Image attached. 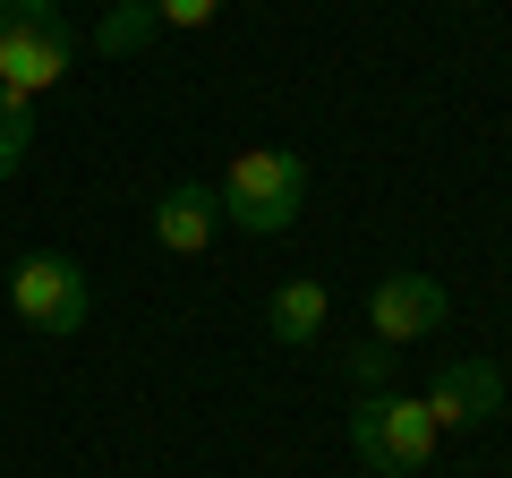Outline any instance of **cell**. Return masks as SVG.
Returning a JSON list of instances; mask_svg holds the SVG:
<instances>
[{
    "instance_id": "cell-1",
    "label": "cell",
    "mask_w": 512,
    "mask_h": 478,
    "mask_svg": "<svg viewBox=\"0 0 512 478\" xmlns=\"http://www.w3.org/2000/svg\"><path fill=\"white\" fill-rule=\"evenodd\" d=\"M222 222H239V231L274 239L299 222V205H308V163H299L291 146H239L231 163H222Z\"/></svg>"
},
{
    "instance_id": "cell-2",
    "label": "cell",
    "mask_w": 512,
    "mask_h": 478,
    "mask_svg": "<svg viewBox=\"0 0 512 478\" xmlns=\"http://www.w3.org/2000/svg\"><path fill=\"white\" fill-rule=\"evenodd\" d=\"M69 69H77V26L60 18V0H0V86L35 103Z\"/></svg>"
},
{
    "instance_id": "cell-3",
    "label": "cell",
    "mask_w": 512,
    "mask_h": 478,
    "mask_svg": "<svg viewBox=\"0 0 512 478\" xmlns=\"http://www.w3.org/2000/svg\"><path fill=\"white\" fill-rule=\"evenodd\" d=\"M436 444L444 436H436V419H427V402H402V393H359V402H350V453H359L376 478L427 470Z\"/></svg>"
},
{
    "instance_id": "cell-4",
    "label": "cell",
    "mask_w": 512,
    "mask_h": 478,
    "mask_svg": "<svg viewBox=\"0 0 512 478\" xmlns=\"http://www.w3.org/2000/svg\"><path fill=\"white\" fill-rule=\"evenodd\" d=\"M9 308H18L26 333L69 342V333H86V316H94V282H86L77 257H26L18 274H9Z\"/></svg>"
},
{
    "instance_id": "cell-5",
    "label": "cell",
    "mask_w": 512,
    "mask_h": 478,
    "mask_svg": "<svg viewBox=\"0 0 512 478\" xmlns=\"http://www.w3.org/2000/svg\"><path fill=\"white\" fill-rule=\"evenodd\" d=\"M453 316V299H444L436 274H384L376 291H367V325H376L384 350H402V342H427V333Z\"/></svg>"
},
{
    "instance_id": "cell-6",
    "label": "cell",
    "mask_w": 512,
    "mask_h": 478,
    "mask_svg": "<svg viewBox=\"0 0 512 478\" xmlns=\"http://www.w3.org/2000/svg\"><path fill=\"white\" fill-rule=\"evenodd\" d=\"M495 410H504V368H495V359H453V368L427 385V419H436V436H453V427H487Z\"/></svg>"
},
{
    "instance_id": "cell-7",
    "label": "cell",
    "mask_w": 512,
    "mask_h": 478,
    "mask_svg": "<svg viewBox=\"0 0 512 478\" xmlns=\"http://www.w3.org/2000/svg\"><path fill=\"white\" fill-rule=\"evenodd\" d=\"M222 231V197L205 180H180L154 197V248H171V257H205Z\"/></svg>"
},
{
    "instance_id": "cell-8",
    "label": "cell",
    "mask_w": 512,
    "mask_h": 478,
    "mask_svg": "<svg viewBox=\"0 0 512 478\" xmlns=\"http://www.w3.org/2000/svg\"><path fill=\"white\" fill-rule=\"evenodd\" d=\"M325 308H333V299H325V282H282V291L274 299H265V325H274V342H316V333H325Z\"/></svg>"
},
{
    "instance_id": "cell-9",
    "label": "cell",
    "mask_w": 512,
    "mask_h": 478,
    "mask_svg": "<svg viewBox=\"0 0 512 478\" xmlns=\"http://www.w3.org/2000/svg\"><path fill=\"white\" fill-rule=\"evenodd\" d=\"M146 35H154V0H120V9L94 26V60H128Z\"/></svg>"
},
{
    "instance_id": "cell-10",
    "label": "cell",
    "mask_w": 512,
    "mask_h": 478,
    "mask_svg": "<svg viewBox=\"0 0 512 478\" xmlns=\"http://www.w3.org/2000/svg\"><path fill=\"white\" fill-rule=\"evenodd\" d=\"M26 154H35V103L0 86V180H18Z\"/></svg>"
},
{
    "instance_id": "cell-11",
    "label": "cell",
    "mask_w": 512,
    "mask_h": 478,
    "mask_svg": "<svg viewBox=\"0 0 512 478\" xmlns=\"http://www.w3.org/2000/svg\"><path fill=\"white\" fill-rule=\"evenodd\" d=\"M384 376H393V350H384V342H367V350H350V385H367V393H376Z\"/></svg>"
},
{
    "instance_id": "cell-12",
    "label": "cell",
    "mask_w": 512,
    "mask_h": 478,
    "mask_svg": "<svg viewBox=\"0 0 512 478\" xmlns=\"http://www.w3.org/2000/svg\"><path fill=\"white\" fill-rule=\"evenodd\" d=\"M222 0H154V26H205Z\"/></svg>"
}]
</instances>
